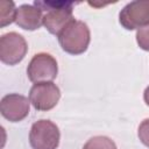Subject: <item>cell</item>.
Wrapping results in <instances>:
<instances>
[{
  "mask_svg": "<svg viewBox=\"0 0 149 149\" xmlns=\"http://www.w3.org/2000/svg\"><path fill=\"white\" fill-rule=\"evenodd\" d=\"M34 6L45 12L43 15V26L52 35L58 36L65 27L74 20V3L71 1H35Z\"/></svg>",
  "mask_w": 149,
  "mask_h": 149,
  "instance_id": "6da1fadb",
  "label": "cell"
},
{
  "mask_svg": "<svg viewBox=\"0 0 149 149\" xmlns=\"http://www.w3.org/2000/svg\"><path fill=\"white\" fill-rule=\"evenodd\" d=\"M61 48L70 55L84 54L91 41L88 26L79 20L71 21L65 29L57 36Z\"/></svg>",
  "mask_w": 149,
  "mask_h": 149,
  "instance_id": "7a4b0ae2",
  "label": "cell"
},
{
  "mask_svg": "<svg viewBox=\"0 0 149 149\" xmlns=\"http://www.w3.org/2000/svg\"><path fill=\"white\" fill-rule=\"evenodd\" d=\"M61 133L56 123L41 119L33 123L29 132V143L33 149H57Z\"/></svg>",
  "mask_w": 149,
  "mask_h": 149,
  "instance_id": "3957f363",
  "label": "cell"
},
{
  "mask_svg": "<svg viewBox=\"0 0 149 149\" xmlns=\"http://www.w3.org/2000/svg\"><path fill=\"white\" fill-rule=\"evenodd\" d=\"M58 73V65L56 59L47 52H40L33 56L28 66L27 76L33 83L52 81Z\"/></svg>",
  "mask_w": 149,
  "mask_h": 149,
  "instance_id": "277c9868",
  "label": "cell"
},
{
  "mask_svg": "<svg viewBox=\"0 0 149 149\" xmlns=\"http://www.w3.org/2000/svg\"><path fill=\"white\" fill-rule=\"evenodd\" d=\"M28 51L24 37L15 31H9L0 37V59L3 64L15 65L20 63Z\"/></svg>",
  "mask_w": 149,
  "mask_h": 149,
  "instance_id": "5b68a950",
  "label": "cell"
},
{
  "mask_svg": "<svg viewBox=\"0 0 149 149\" xmlns=\"http://www.w3.org/2000/svg\"><path fill=\"white\" fill-rule=\"evenodd\" d=\"M119 22L127 30L149 24V0H135L127 3L119 13Z\"/></svg>",
  "mask_w": 149,
  "mask_h": 149,
  "instance_id": "8992f818",
  "label": "cell"
},
{
  "mask_svg": "<svg viewBox=\"0 0 149 149\" xmlns=\"http://www.w3.org/2000/svg\"><path fill=\"white\" fill-rule=\"evenodd\" d=\"M61 98L59 87L52 81L36 83L29 91V100L33 107L37 111H50L52 109Z\"/></svg>",
  "mask_w": 149,
  "mask_h": 149,
  "instance_id": "52a82bcc",
  "label": "cell"
},
{
  "mask_svg": "<svg viewBox=\"0 0 149 149\" xmlns=\"http://www.w3.org/2000/svg\"><path fill=\"white\" fill-rule=\"evenodd\" d=\"M30 111V100L19 93H9L2 97L0 101L1 115L10 121L19 122L26 119Z\"/></svg>",
  "mask_w": 149,
  "mask_h": 149,
  "instance_id": "ba28073f",
  "label": "cell"
},
{
  "mask_svg": "<svg viewBox=\"0 0 149 149\" xmlns=\"http://www.w3.org/2000/svg\"><path fill=\"white\" fill-rule=\"evenodd\" d=\"M43 12L34 5H21L16 10L15 23L24 30H36L43 24Z\"/></svg>",
  "mask_w": 149,
  "mask_h": 149,
  "instance_id": "9c48e42d",
  "label": "cell"
},
{
  "mask_svg": "<svg viewBox=\"0 0 149 149\" xmlns=\"http://www.w3.org/2000/svg\"><path fill=\"white\" fill-rule=\"evenodd\" d=\"M16 10L15 3L13 1L2 0L0 2V27L5 28L6 26L15 22L16 17Z\"/></svg>",
  "mask_w": 149,
  "mask_h": 149,
  "instance_id": "30bf717a",
  "label": "cell"
},
{
  "mask_svg": "<svg viewBox=\"0 0 149 149\" xmlns=\"http://www.w3.org/2000/svg\"><path fill=\"white\" fill-rule=\"evenodd\" d=\"M83 149H118L113 140L107 136L98 135L91 137L83 147Z\"/></svg>",
  "mask_w": 149,
  "mask_h": 149,
  "instance_id": "8fae6325",
  "label": "cell"
},
{
  "mask_svg": "<svg viewBox=\"0 0 149 149\" xmlns=\"http://www.w3.org/2000/svg\"><path fill=\"white\" fill-rule=\"evenodd\" d=\"M136 42L139 47L144 50L149 51V24L137 29L136 31Z\"/></svg>",
  "mask_w": 149,
  "mask_h": 149,
  "instance_id": "7c38bea8",
  "label": "cell"
},
{
  "mask_svg": "<svg viewBox=\"0 0 149 149\" xmlns=\"http://www.w3.org/2000/svg\"><path fill=\"white\" fill-rule=\"evenodd\" d=\"M137 136L140 139V141L149 148V119H144L137 129Z\"/></svg>",
  "mask_w": 149,
  "mask_h": 149,
  "instance_id": "4fadbf2b",
  "label": "cell"
},
{
  "mask_svg": "<svg viewBox=\"0 0 149 149\" xmlns=\"http://www.w3.org/2000/svg\"><path fill=\"white\" fill-rule=\"evenodd\" d=\"M143 99H144V102L147 104V106H149V86H147L143 92Z\"/></svg>",
  "mask_w": 149,
  "mask_h": 149,
  "instance_id": "5bb4252c",
  "label": "cell"
}]
</instances>
